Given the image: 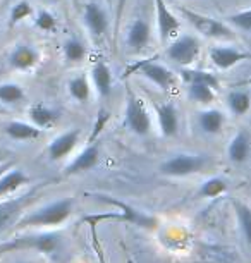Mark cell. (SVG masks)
Wrapping results in <instances>:
<instances>
[{
    "label": "cell",
    "instance_id": "1",
    "mask_svg": "<svg viewBox=\"0 0 251 263\" xmlns=\"http://www.w3.org/2000/svg\"><path fill=\"white\" fill-rule=\"evenodd\" d=\"M74 201L69 198L50 201L43 205L38 210H33L31 213H26L21 218H17V227H53L61 226L71 217Z\"/></svg>",
    "mask_w": 251,
    "mask_h": 263
},
{
    "label": "cell",
    "instance_id": "2",
    "mask_svg": "<svg viewBox=\"0 0 251 263\" xmlns=\"http://www.w3.org/2000/svg\"><path fill=\"white\" fill-rule=\"evenodd\" d=\"M183 17L198 31L201 36L210 40H234V29L225 21H220L217 17L206 16V14L191 11V9H181Z\"/></svg>",
    "mask_w": 251,
    "mask_h": 263
},
{
    "label": "cell",
    "instance_id": "3",
    "mask_svg": "<svg viewBox=\"0 0 251 263\" xmlns=\"http://www.w3.org/2000/svg\"><path fill=\"white\" fill-rule=\"evenodd\" d=\"M124 126L131 133H134L136 136H148L151 131L150 112L146 110L141 98L131 90H127V97H126Z\"/></svg>",
    "mask_w": 251,
    "mask_h": 263
},
{
    "label": "cell",
    "instance_id": "4",
    "mask_svg": "<svg viewBox=\"0 0 251 263\" xmlns=\"http://www.w3.org/2000/svg\"><path fill=\"white\" fill-rule=\"evenodd\" d=\"M206 165V157L195 153H176L162 162L160 174L167 177H186L200 172Z\"/></svg>",
    "mask_w": 251,
    "mask_h": 263
},
{
    "label": "cell",
    "instance_id": "5",
    "mask_svg": "<svg viewBox=\"0 0 251 263\" xmlns=\"http://www.w3.org/2000/svg\"><path fill=\"white\" fill-rule=\"evenodd\" d=\"M201 43L195 34H181L167 47V57L181 67H191L200 57Z\"/></svg>",
    "mask_w": 251,
    "mask_h": 263
},
{
    "label": "cell",
    "instance_id": "6",
    "mask_svg": "<svg viewBox=\"0 0 251 263\" xmlns=\"http://www.w3.org/2000/svg\"><path fill=\"white\" fill-rule=\"evenodd\" d=\"M131 71L140 72L143 78L148 79V81L151 84H155V86H159L160 90H170V88H174L177 83V74H174V71H170V69L164 66V64L151 61V59L138 62Z\"/></svg>",
    "mask_w": 251,
    "mask_h": 263
},
{
    "label": "cell",
    "instance_id": "7",
    "mask_svg": "<svg viewBox=\"0 0 251 263\" xmlns=\"http://www.w3.org/2000/svg\"><path fill=\"white\" fill-rule=\"evenodd\" d=\"M83 23L93 38H103L110 28V17L102 4L90 0L83 4Z\"/></svg>",
    "mask_w": 251,
    "mask_h": 263
},
{
    "label": "cell",
    "instance_id": "8",
    "mask_svg": "<svg viewBox=\"0 0 251 263\" xmlns=\"http://www.w3.org/2000/svg\"><path fill=\"white\" fill-rule=\"evenodd\" d=\"M151 42V24L145 17H134L126 31V47L131 53H140Z\"/></svg>",
    "mask_w": 251,
    "mask_h": 263
},
{
    "label": "cell",
    "instance_id": "9",
    "mask_svg": "<svg viewBox=\"0 0 251 263\" xmlns=\"http://www.w3.org/2000/svg\"><path fill=\"white\" fill-rule=\"evenodd\" d=\"M208 57L211 64L220 71H229L238 64L244 61H251V53L241 50L238 47H229V45H215L208 50Z\"/></svg>",
    "mask_w": 251,
    "mask_h": 263
},
{
    "label": "cell",
    "instance_id": "10",
    "mask_svg": "<svg viewBox=\"0 0 251 263\" xmlns=\"http://www.w3.org/2000/svg\"><path fill=\"white\" fill-rule=\"evenodd\" d=\"M155 6V19H157V29H159L160 43L165 45L167 40L179 31L181 21L174 12L170 11L165 0H153Z\"/></svg>",
    "mask_w": 251,
    "mask_h": 263
},
{
    "label": "cell",
    "instance_id": "11",
    "mask_svg": "<svg viewBox=\"0 0 251 263\" xmlns=\"http://www.w3.org/2000/svg\"><path fill=\"white\" fill-rule=\"evenodd\" d=\"M36 193H38V187H34L33 191H29L23 196L0 201V232L4 229H7L14 220H17V217L23 213L28 203H31L34 200Z\"/></svg>",
    "mask_w": 251,
    "mask_h": 263
},
{
    "label": "cell",
    "instance_id": "12",
    "mask_svg": "<svg viewBox=\"0 0 251 263\" xmlns=\"http://www.w3.org/2000/svg\"><path fill=\"white\" fill-rule=\"evenodd\" d=\"M7 61L14 71H31L40 62V52L29 43H17L9 52Z\"/></svg>",
    "mask_w": 251,
    "mask_h": 263
},
{
    "label": "cell",
    "instance_id": "13",
    "mask_svg": "<svg viewBox=\"0 0 251 263\" xmlns=\"http://www.w3.org/2000/svg\"><path fill=\"white\" fill-rule=\"evenodd\" d=\"M80 138H81V131L78 127L69 129V131L62 133V135H59L57 138H53L47 148V153H48V157H50V160L57 162V160L66 158L67 155H71L76 145L80 143Z\"/></svg>",
    "mask_w": 251,
    "mask_h": 263
},
{
    "label": "cell",
    "instance_id": "14",
    "mask_svg": "<svg viewBox=\"0 0 251 263\" xmlns=\"http://www.w3.org/2000/svg\"><path fill=\"white\" fill-rule=\"evenodd\" d=\"M227 157L233 163H244L251 158V133L239 129L227 145Z\"/></svg>",
    "mask_w": 251,
    "mask_h": 263
},
{
    "label": "cell",
    "instance_id": "15",
    "mask_svg": "<svg viewBox=\"0 0 251 263\" xmlns=\"http://www.w3.org/2000/svg\"><path fill=\"white\" fill-rule=\"evenodd\" d=\"M157 121L160 133L167 138H172L179 133V112L174 103L165 102L157 105Z\"/></svg>",
    "mask_w": 251,
    "mask_h": 263
},
{
    "label": "cell",
    "instance_id": "16",
    "mask_svg": "<svg viewBox=\"0 0 251 263\" xmlns=\"http://www.w3.org/2000/svg\"><path fill=\"white\" fill-rule=\"evenodd\" d=\"M91 83L95 86L96 93L100 97H109L114 86V74H112L110 66L103 59L96 61L91 67Z\"/></svg>",
    "mask_w": 251,
    "mask_h": 263
},
{
    "label": "cell",
    "instance_id": "17",
    "mask_svg": "<svg viewBox=\"0 0 251 263\" xmlns=\"http://www.w3.org/2000/svg\"><path fill=\"white\" fill-rule=\"evenodd\" d=\"M98 158H100V150H98L96 145L91 143V145H88L74 160L69 163L66 168V174L67 176H74V174H83V172L91 171L98 163Z\"/></svg>",
    "mask_w": 251,
    "mask_h": 263
},
{
    "label": "cell",
    "instance_id": "18",
    "mask_svg": "<svg viewBox=\"0 0 251 263\" xmlns=\"http://www.w3.org/2000/svg\"><path fill=\"white\" fill-rule=\"evenodd\" d=\"M6 135L14 141H33L36 138L42 136V131L38 126H34L33 122H26V121H11L6 124L4 127Z\"/></svg>",
    "mask_w": 251,
    "mask_h": 263
},
{
    "label": "cell",
    "instance_id": "19",
    "mask_svg": "<svg viewBox=\"0 0 251 263\" xmlns=\"http://www.w3.org/2000/svg\"><path fill=\"white\" fill-rule=\"evenodd\" d=\"M28 117H29V122H33L34 126H38L40 129H47V127H52L61 116H59V112L55 108H52L50 105L36 102L28 108Z\"/></svg>",
    "mask_w": 251,
    "mask_h": 263
},
{
    "label": "cell",
    "instance_id": "20",
    "mask_svg": "<svg viewBox=\"0 0 251 263\" xmlns=\"http://www.w3.org/2000/svg\"><path fill=\"white\" fill-rule=\"evenodd\" d=\"M29 182V177L24 174L21 168H7L6 172L0 176V200L7 198L9 195L16 193L19 187L26 186Z\"/></svg>",
    "mask_w": 251,
    "mask_h": 263
},
{
    "label": "cell",
    "instance_id": "21",
    "mask_svg": "<svg viewBox=\"0 0 251 263\" xmlns=\"http://www.w3.org/2000/svg\"><path fill=\"white\" fill-rule=\"evenodd\" d=\"M198 126L205 135H219L225 126V114L219 108H205L198 116Z\"/></svg>",
    "mask_w": 251,
    "mask_h": 263
},
{
    "label": "cell",
    "instance_id": "22",
    "mask_svg": "<svg viewBox=\"0 0 251 263\" xmlns=\"http://www.w3.org/2000/svg\"><path fill=\"white\" fill-rule=\"evenodd\" d=\"M181 79L186 84H205V86L214 88L215 91L220 88V79L217 74L203 71V69H193V67H183L181 71Z\"/></svg>",
    "mask_w": 251,
    "mask_h": 263
},
{
    "label": "cell",
    "instance_id": "23",
    "mask_svg": "<svg viewBox=\"0 0 251 263\" xmlns=\"http://www.w3.org/2000/svg\"><path fill=\"white\" fill-rule=\"evenodd\" d=\"M67 93L78 103H85L90 100L91 95V83L86 78V74H78L67 81Z\"/></svg>",
    "mask_w": 251,
    "mask_h": 263
},
{
    "label": "cell",
    "instance_id": "24",
    "mask_svg": "<svg viewBox=\"0 0 251 263\" xmlns=\"http://www.w3.org/2000/svg\"><path fill=\"white\" fill-rule=\"evenodd\" d=\"M229 110L234 114L236 117H243L249 112L251 108V91L248 90H233L225 97Z\"/></svg>",
    "mask_w": 251,
    "mask_h": 263
},
{
    "label": "cell",
    "instance_id": "25",
    "mask_svg": "<svg viewBox=\"0 0 251 263\" xmlns=\"http://www.w3.org/2000/svg\"><path fill=\"white\" fill-rule=\"evenodd\" d=\"M186 95H188L189 102L198 103V105L208 107L215 102L217 98V91L210 86H205V84H186Z\"/></svg>",
    "mask_w": 251,
    "mask_h": 263
},
{
    "label": "cell",
    "instance_id": "26",
    "mask_svg": "<svg viewBox=\"0 0 251 263\" xmlns=\"http://www.w3.org/2000/svg\"><path fill=\"white\" fill-rule=\"evenodd\" d=\"M233 206H234L236 217H238L241 234H243L246 245L251 248V205L238 200L233 203Z\"/></svg>",
    "mask_w": 251,
    "mask_h": 263
},
{
    "label": "cell",
    "instance_id": "27",
    "mask_svg": "<svg viewBox=\"0 0 251 263\" xmlns=\"http://www.w3.org/2000/svg\"><path fill=\"white\" fill-rule=\"evenodd\" d=\"M26 98V91L21 84L7 81L0 83V103L4 105H16V103L24 102Z\"/></svg>",
    "mask_w": 251,
    "mask_h": 263
},
{
    "label": "cell",
    "instance_id": "28",
    "mask_svg": "<svg viewBox=\"0 0 251 263\" xmlns=\"http://www.w3.org/2000/svg\"><path fill=\"white\" fill-rule=\"evenodd\" d=\"M229 190V184L227 181L222 179V177H210V179L203 181L200 184V190H198V196L201 198H219L220 195L227 193Z\"/></svg>",
    "mask_w": 251,
    "mask_h": 263
},
{
    "label": "cell",
    "instance_id": "29",
    "mask_svg": "<svg viewBox=\"0 0 251 263\" xmlns=\"http://www.w3.org/2000/svg\"><path fill=\"white\" fill-rule=\"evenodd\" d=\"M62 53H64V59H66L67 62L76 64V62L85 61L86 47H85V43H83L80 38H69V40L64 42Z\"/></svg>",
    "mask_w": 251,
    "mask_h": 263
},
{
    "label": "cell",
    "instance_id": "30",
    "mask_svg": "<svg viewBox=\"0 0 251 263\" xmlns=\"http://www.w3.org/2000/svg\"><path fill=\"white\" fill-rule=\"evenodd\" d=\"M28 245L33 250L40 251V253H53L59 248V242H61V237L55 234H40V236H33L28 237Z\"/></svg>",
    "mask_w": 251,
    "mask_h": 263
},
{
    "label": "cell",
    "instance_id": "31",
    "mask_svg": "<svg viewBox=\"0 0 251 263\" xmlns=\"http://www.w3.org/2000/svg\"><path fill=\"white\" fill-rule=\"evenodd\" d=\"M225 23L233 29H239V31L251 33V7L241 9L238 12H233L225 17Z\"/></svg>",
    "mask_w": 251,
    "mask_h": 263
},
{
    "label": "cell",
    "instance_id": "32",
    "mask_svg": "<svg viewBox=\"0 0 251 263\" xmlns=\"http://www.w3.org/2000/svg\"><path fill=\"white\" fill-rule=\"evenodd\" d=\"M34 26L43 33H52L57 28V17L48 11V9H40L34 12Z\"/></svg>",
    "mask_w": 251,
    "mask_h": 263
},
{
    "label": "cell",
    "instance_id": "33",
    "mask_svg": "<svg viewBox=\"0 0 251 263\" xmlns=\"http://www.w3.org/2000/svg\"><path fill=\"white\" fill-rule=\"evenodd\" d=\"M34 14L33 11V6L28 2V0H17L16 4L12 6L11 12H9V19H11L12 24H17V23H23L29 19Z\"/></svg>",
    "mask_w": 251,
    "mask_h": 263
},
{
    "label": "cell",
    "instance_id": "34",
    "mask_svg": "<svg viewBox=\"0 0 251 263\" xmlns=\"http://www.w3.org/2000/svg\"><path fill=\"white\" fill-rule=\"evenodd\" d=\"M124 6H126V0H117V16H115V23L119 24L121 17H122V11H124Z\"/></svg>",
    "mask_w": 251,
    "mask_h": 263
},
{
    "label": "cell",
    "instance_id": "35",
    "mask_svg": "<svg viewBox=\"0 0 251 263\" xmlns=\"http://www.w3.org/2000/svg\"><path fill=\"white\" fill-rule=\"evenodd\" d=\"M12 167V162H9V160H4L2 163H0V176H2L4 172L7 171V168H11Z\"/></svg>",
    "mask_w": 251,
    "mask_h": 263
},
{
    "label": "cell",
    "instance_id": "36",
    "mask_svg": "<svg viewBox=\"0 0 251 263\" xmlns=\"http://www.w3.org/2000/svg\"><path fill=\"white\" fill-rule=\"evenodd\" d=\"M4 160H6V158H4V153H2V152H0V163H2Z\"/></svg>",
    "mask_w": 251,
    "mask_h": 263
},
{
    "label": "cell",
    "instance_id": "37",
    "mask_svg": "<svg viewBox=\"0 0 251 263\" xmlns=\"http://www.w3.org/2000/svg\"><path fill=\"white\" fill-rule=\"evenodd\" d=\"M48 2H61V0H48Z\"/></svg>",
    "mask_w": 251,
    "mask_h": 263
},
{
    "label": "cell",
    "instance_id": "38",
    "mask_svg": "<svg viewBox=\"0 0 251 263\" xmlns=\"http://www.w3.org/2000/svg\"><path fill=\"white\" fill-rule=\"evenodd\" d=\"M2 112H4V108H2V107H0V114H2Z\"/></svg>",
    "mask_w": 251,
    "mask_h": 263
},
{
    "label": "cell",
    "instance_id": "39",
    "mask_svg": "<svg viewBox=\"0 0 251 263\" xmlns=\"http://www.w3.org/2000/svg\"><path fill=\"white\" fill-rule=\"evenodd\" d=\"M129 263H132V261H129Z\"/></svg>",
    "mask_w": 251,
    "mask_h": 263
}]
</instances>
